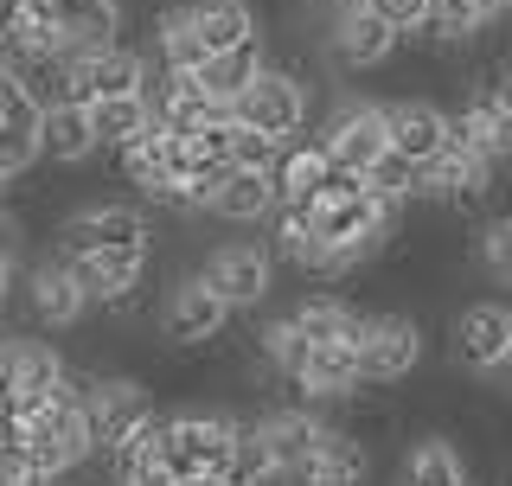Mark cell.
<instances>
[{"label":"cell","instance_id":"6da1fadb","mask_svg":"<svg viewBox=\"0 0 512 486\" xmlns=\"http://www.w3.org/2000/svg\"><path fill=\"white\" fill-rule=\"evenodd\" d=\"M314 77L301 71V64H288V58H269L263 71L250 77V90L237 96V122H256V128H269V135H282V141H295L301 128L314 122Z\"/></svg>","mask_w":512,"mask_h":486},{"label":"cell","instance_id":"7a4b0ae2","mask_svg":"<svg viewBox=\"0 0 512 486\" xmlns=\"http://www.w3.org/2000/svg\"><path fill=\"white\" fill-rule=\"evenodd\" d=\"M224 327H231V307H224L218 288L205 282L199 269L173 275L167 295H160V314H154L160 346H173V352H199V346H218Z\"/></svg>","mask_w":512,"mask_h":486},{"label":"cell","instance_id":"3957f363","mask_svg":"<svg viewBox=\"0 0 512 486\" xmlns=\"http://www.w3.org/2000/svg\"><path fill=\"white\" fill-rule=\"evenodd\" d=\"M13 301H20V314L32 320V327H45V333H71V327H84V320L96 314V307H90V295L77 288L71 263H64V250H45L32 269L20 263Z\"/></svg>","mask_w":512,"mask_h":486},{"label":"cell","instance_id":"277c9868","mask_svg":"<svg viewBox=\"0 0 512 486\" xmlns=\"http://www.w3.org/2000/svg\"><path fill=\"white\" fill-rule=\"evenodd\" d=\"M109 243H160L154 237V212L141 199H96V205H71L52 224V250L84 256V250H109Z\"/></svg>","mask_w":512,"mask_h":486},{"label":"cell","instance_id":"5b68a950","mask_svg":"<svg viewBox=\"0 0 512 486\" xmlns=\"http://www.w3.org/2000/svg\"><path fill=\"white\" fill-rule=\"evenodd\" d=\"M416 365H423V327H416L404 307H372V327L359 339L365 391H391V384L416 378Z\"/></svg>","mask_w":512,"mask_h":486},{"label":"cell","instance_id":"8992f818","mask_svg":"<svg viewBox=\"0 0 512 486\" xmlns=\"http://www.w3.org/2000/svg\"><path fill=\"white\" fill-rule=\"evenodd\" d=\"M244 416L231 410H173L167 416V442H160V461L173 467V474H218L224 455H231V435Z\"/></svg>","mask_w":512,"mask_h":486},{"label":"cell","instance_id":"52a82bcc","mask_svg":"<svg viewBox=\"0 0 512 486\" xmlns=\"http://www.w3.org/2000/svg\"><path fill=\"white\" fill-rule=\"evenodd\" d=\"M199 275L224 295L231 314H244V307H263L269 288H276V256H269V243H244V237H224L212 256L199 263Z\"/></svg>","mask_w":512,"mask_h":486},{"label":"cell","instance_id":"ba28073f","mask_svg":"<svg viewBox=\"0 0 512 486\" xmlns=\"http://www.w3.org/2000/svg\"><path fill=\"white\" fill-rule=\"evenodd\" d=\"M320 141H327V154L340 160V167H372V160L391 148V128H384V103H365V96H346V103H333L327 116L314 128Z\"/></svg>","mask_w":512,"mask_h":486},{"label":"cell","instance_id":"9c48e42d","mask_svg":"<svg viewBox=\"0 0 512 486\" xmlns=\"http://www.w3.org/2000/svg\"><path fill=\"white\" fill-rule=\"evenodd\" d=\"M397 32L378 20L372 7H327V58L340 71H378L397 58Z\"/></svg>","mask_w":512,"mask_h":486},{"label":"cell","instance_id":"30bf717a","mask_svg":"<svg viewBox=\"0 0 512 486\" xmlns=\"http://www.w3.org/2000/svg\"><path fill=\"white\" fill-rule=\"evenodd\" d=\"M512 339V307L506 301H468L455 320H448V359H455L468 378H487L493 359Z\"/></svg>","mask_w":512,"mask_h":486},{"label":"cell","instance_id":"8fae6325","mask_svg":"<svg viewBox=\"0 0 512 486\" xmlns=\"http://www.w3.org/2000/svg\"><path fill=\"white\" fill-rule=\"evenodd\" d=\"M84 410H90L96 448H109L128 423H141V416L154 410V391H148V378H135V371H90L84 378Z\"/></svg>","mask_w":512,"mask_h":486},{"label":"cell","instance_id":"7c38bea8","mask_svg":"<svg viewBox=\"0 0 512 486\" xmlns=\"http://www.w3.org/2000/svg\"><path fill=\"white\" fill-rule=\"evenodd\" d=\"M295 486H372V442L359 429H340L327 423L314 442V455L288 474Z\"/></svg>","mask_w":512,"mask_h":486},{"label":"cell","instance_id":"4fadbf2b","mask_svg":"<svg viewBox=\"0 0 512 486\" xmlns=\"http://www.w3.org/2000/svg\"><path fill=\"white\" fill-rule=\"evenodd\" d=\"M256 423V435H263V448H269V461H276V474L288 480L301 461L314 455V442H320V416L308 410V403H269L263 416H250Z\"/></svg>","mask_w":512,"mask_h":486},{"label":"cell","instance_id":"5bb4252c","mask_svg":"<svg viewBox=\"0 0 512 486\" xmlns=\"http://www.w3.org/2000/svg\"><path fill=\"white\" fill-rule=\"evenodd\" d=\"M64 378H71V365L52 339L7 333V397H58Z\"/></svg>","mask_w":512,"mask_h":486},{"label":"cell","instance_id":"9a60e30c","mask_svg":"<svg viewBox=\"0 0 512 486\" xmlns=\"http://www.w3.org/2000/svg\"><path fill=\"white\" fill-rule=\"evenodd\" d=\"M384 128H391V148L404 160H429L448 141V109L429 96H397V103H384Z\"/></svg>","mask_w":512,"mask_h":486},{"label":"cell","instance_id":"2e32d148","mask_svg":"<svg viewBox=\"0 0 512 486\" xmlns=\"http://www.w3.org/2000/svg\"><path fill=\"white\" fill-rule=\"evenodd\" d=\"M276 180L256 167H224V180L212 192V205H205V218L218 224H269V212H276Z\"/></svg>","mask_w":512,"mask_h":486},{"label":"cell","instance_id":"e0dca14e","mask_svg":"<svg viewBox=\"0 0 512 486\" xmlns=\"http://www.w3.org/2000/svg\"><path fill=\"white\" fill-rule=\"evenodd\" d=\"M90 154H103V148L90 135L84 103H45L39 109V160L45 167H84Z\"/></svg>","mask_w":512,"mask_h":486},{"label":"cell","instance_id":"ac0fdd59","mask_svg":"<svg viewBox=\"0 0 512 486\" xmlns=\"http://www.w3.org/2000/svg\"><path fill=\"white\" fill-rule=\"evenodd\" d=\"M295 391L308 397V403H352V397L365 391L359 352H352V346H314L308 365L295 371Z\"/></svg>","mask_w":512,"mask_h":486},{"label":"cell","instance_id":"d6986e66","mask_svg":"<svg viewBox=\"0 0 512 486\" xmlns=\"http://www.w3.org/2000/svg\"><path fill=\"white\" fill-rule=\"evenodd\" d=\"M288 314L301 320V333H308L314 346H352V352H359L365 327H372V307H352L340 295H301Z\"/></svg>","mask_w":512,"mask_h":486},{"label":"cell","instance_id":"ffe728a7","mask_svg":"<svg viewBox=\"0 0 512 486\" xmlns=\"http://www.w3.org/2000/svg\"><path fill=\"white\" fill-rule=\"evenodd\" d=\"M269 256L288 263V269L320 275V263H327V237L314 231L308 205H276V212H269Z\"/></svg>","mask_w":512,"mask_h":486},{"label":"cell","instance_id":"44dd1931","mask_svg":"<svg viewBox=\"0 0 512 486\" xmlns=\"http://www.w3.org/2000/svg\"><path fill=\"white\" fill-rule=\"evenodd\" d=\"M205 52L212 45L199 39V20H192V0H167V7L154 13V58L167 64V71H199Z\"/></svg>","mask_w":512,"mask_h":486},{"label":"cell","instance_id":"7402d4cb","mask_svg":"<svg viewBox=\"0 0 512 486\" xmlns=\"http://www.w3.org/2000/svg\"><path fill=\"white\" fill-rule=\"evenodd\" d=\"M404 486H474L468 461H461V448H455V435H442V429L416 435L410 455H404Z\"/></svg>","mask_w":512,"mask_h":486},{"label":"cell","instance_id":"603a6c76","mask_svg":"<svg viewBox=\"0 0 512 486\" xmlns=\"http://www.w3.org/2000/svg\"><path fill=\"white\" fill-rule=\"evenodd\" d=\"M320 173H327V141L301 128V135L282 148V160H276V173H269V180H276V199L282 205H301V199H314Z\"/></svg>","mask_w":512,"mask_h":486},{"label":"cell","instance_id":"cb8c5ba5","mask_svg":"<svg viewBox=\"0 0 512 486\" xmlns=\"http://www.w3.org/2000/svg\"><path fill=\"white\" fill-rule=\"evenodd\" d=\"M269 64V52H263V39H244V45H224V52H205V64H199V84L218 96V103H237V96L250 90V77Z\"/></svg>","mask_w":512,"mask_h":486},{"label":"cell","instance_id":"d4e9b609","mask_svg":"<svg viewBox=\"0 0 512 486\" xmlns=\"http://www.w3.org/2000/svg\"><path fill=\"white\" fill-rule=\"evenodd\" d=\"M493 20H500V7H487V0H429L423 39L442 45V52H455V45H474Z\"/></svg>","mask_w":512,"mask_h":486},{"label":"cell","instance_id":"484cf974","mask_svg":"<svg viewBox=\"0 0 512 486\" xmlns=\"http://www.w3.org/2000/svg\"><path fill=\"white\" fill-rule=\"evenodd\" d=\"M84 116H90L96 148H109V154H116L122 141H135L141 128L154 122V109H148V96H90V103H84Z\"/></svg>","mask_w":512,"mask_h":486},{"label":"cell","instance_id":"4316f807","mask_svg":"<svg viewBox=\"0 0 512 486\" xmlns=\"http://www.w3.org/2000/svg\"><path fill=\"white\" fill-rule=\"evenodd\" d=\"M192 20H199V39L212 45V52L263 39V13H256L250 0H192Z\"/></svg>","mask_w":512,"mask_h":486},{"label":"cell","instance_id":"83f0119b","mask_svg":"<svg viewBox=\"0 0 512 486\" xmlns=\"http://www.w3.org/2000/svg\"><path fill=\"white\" fill-rule=\"evenodd\" d=\"M308 352H314V339L301 333V320H295V314H269V320H263V333H256V359L276 371L282 384H295V371L308 365Z\"/></svg>","mask_w":512,"mask_h":486},{"label":"cell","instance_id":"f1b7e54d","mask_svg":"<svg viewBox=\"0 0 512 486\" xmlns=\"http://www.w3.org/2000/svg\"><path fill=\"white\" fill-rule=\"evenodd\" d=\"M160 442H167V416H160V410H148L141 423H128L116 442L103 448V455H109V480H122V474H135V467L160 461Z\"/></svg>","mask_w":512,"mask_h":486},{"label":"cell","instance_id":"f546056e","mask_svg":"<svg viewBox=\"0 0 512 486\" xmlns=\"http://www.w3.org/2000/svg\"><path fill=\"white\" fill-rule=\"evenodd\" d=\"M58 13V26L84 45H109L122 32V0H45Z\"/></svg>","mask_w":512,"mask_h":486},{"label":"cell","instance_id":"4dcf8cb0","mask_svg":"<svg viewBox=\"0 0 512 486\" xmlns=\"http://www.w3.org/2000/svg\"><path fill=\"white\" fill-rule=\"evenodd\" d=\"M218 480H224V486H276V480H282L276 461H269V448H263V435H256V423H237L231 455H224Z\"/></svg>","mask_w":512,"mask_h":486},{"label":"cell","instance_id":"1f68e13d","mask_svg":"<svg viewBox=\"0 0 512 486\" xmlns=\"http://www.w3.org/2000/svg\"><path fill=\"white\" fill-rule=\"evenodd\" d=\"M167 173H173V167L160 160V122H148L135 141H122V148H116V180L135 186V199H141L148 186H160Z\"/></svg>","mask_w":512,"mask_h":486},{"label":"cell","instance_id":"d6a6232c","mask_svg":"<svg viewBox=\"0 0 512 486\" xmlns=\"http://www.w3.org/2000/svg\"><path fill=\"white\" fill-rule=\"evenodd\" d=\"M474 269L493 288H512V212H487L474 224Z\"/></svg>","mask_w":512,"mask_h":486},{"label":"cell","instance_id":"836d02e7","mask_svg":"<svg viewBox=\"0 0 512 486\" xmlns=\"http://www.w3.org/2000/svg\"><path fill=\"white\" fill-rule=\"evenodd\" d=\"M365 180H372V199L397 205V212H410V205H416V160H404L397 148H384L372 167H365Z\"/></svg>","mask_w":512,"mask_h":486},{"label":"cell","instance_id":"e575fe53","mask_svg":"<svg viewBox=\"0 0 512 486\" xmlns=\"http://www.w3.org/2000/svg\"><path fill=\"white\" fill-rule=\"evenodd\" d=\"M282 148H288V141H282V135H269V128H256V122H231V167L276 173Z\"/></svg>","mask_w":512,"mask_h":486},{"label":"cell","instance_id":"d590c367","mask_svg":"<svg viewBox=\"0 0 512 486\" xmlns=\"http://www.w3.org/2000/svg\"><path fill=\"white\" fill-rule=\"evenodd\" d=\"M39 167V128L0 122V180H26Z\"/></svg>","mask_w":512,"mask_h":486},{"label":"cell","instance_id":"8d00e7d4","mask_svg":"<svg viewBox=\"0 0 512 486\" xmlns=\"http://www.w3.org/2000/svg\"><path fill=\"white\" fill-rule=\"evenodd\" d=\"M365 7H372L397 39H423V26H429V0H365Z\"/></svg>","mask_w":512,"mask_h":486},{"label":"cell","instance_id":"74e56055","mask_svg":"<svg viewBox=\"0 0 512 486\" xmlns=\"http://www.w3.org/2000/svg\"><path fill=\"white\" fill-rule=\"evenodd\" d=\"M13 282H20V250H0V314L13 307Z\"/></svg>","mask_w":512,"mask_h":486},{"label":"cell","instance_id":"f35d334b","mask_svg":"<svg viewBox=\"0 0 512 486\" xmlns=\"http://www.w3.org/2000/svg\"><path fill=\"white\" fill-rule=\"evenodd\" d=\"M487 378H493V384H500V391L512 397V339H506V352H500V359H493V371H487Z\"/></svg>","mask_w":512,"mask_h":486},{"label":"cell","instance_id":"ab89813d","mask_svg":"<svg viewBox=\"0 0 512 486\" xmlns=\"http://www.w3.org/2000/svg\"><path fill=\"white\" fill-rule=\"evenodd\" d=\"M493 96H500V103L512 109V64H500V77H493Z\"/></svg>","mask_w":512,"mask_h":486},{"label":"cell","instance_id":"60d3db41","mask_svg":"<svg viewBox=\"0 0 512 486\" xmlns=\"http://www.w3.org/2000/svg\"><path fill=\"white\" fill-rule=\"evenodd\" d=\"M180 486H224V480H218V474H186Z\"/></svg>","mask_w":512,"mask_h":486},{"label":"cell","instance_id":"b9f144b4","mask_svg":"<svg viewBox=\"0 0 512 486\" xmlns=\"http://www.w3.org/2000/svg\"><path fill=\"white\" fill-rule=\"evenodd\" d=\"M500 13H512V0H500Z\"/></svg>","mask_w":512,"mask_h":486},{"label":"cell","instance_id":"7bdbcfd3","mask_svg":"<svg viewBox=\"0 0 512 486\" xmlns=\"http://www.w3.org/2000/svg\"><path fill=\"white\" fill-rule=\"evenodd\" d=\"M487 7H500V0H487Z\"/></svg>","mask_w":512,"mask_h":486},{"label":"cell","instance_id":"ee69618b","mask_svg":"<svg viewBox=\"0 0 512 486\" xmlns=\"http://www.w3.org/2000/svg\"><path fill=\"white\" fill-rule=\"evenodd\" d=\"M58 486H71V480H58Z\"/></svg>","mask_w":512,"mask_h":486}]
</instances>
